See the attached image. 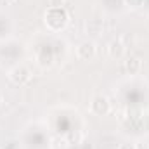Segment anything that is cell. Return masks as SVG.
Listing matches in <instances>:
<instances>
[{
    "instance_id": "cell-1",
    "label": "cell",
    "mask_w": 149,
    "mask_h": 149,
    "mask_svg": "<svg viewBox=\"0 0 149 149\" xmlns=\"http://www.w3.org/2000/svg\"><path fill=\"white\" fill-rule=\"evenodd\" d=\"M68 21V14L63 7H50L45 12V23L52 28V30H61Z\"/></svg>"
},
{
    "instance_id": "cell-2",
    "label": "cell",
    "mask_w": 149,
    "mask_h": 149,
    "mask_svg": "<svg viewBox=\"0 0 149 149\" xmlns=\"http://www.w3.org/2000/svg\"><path fill=\"white\" fill-rule=\"evenodd\" d=\"M90 111L97 116H104L111 111V104L108 101V97L104 95H94L90 101Z\"/></svg>"
},
{
    "instance_id": "cell-3",
    "label": "cell",
    "mask_w": 149,
    "mask_h": 149,
    "mask_svg": "<svg viewBox=\"0 0 149 149\" xmlns=\"http://www.w3.org/2000/svg\"><path fill=\"white\" fill-rule=\"evenodd\" d=\"M9 78H10V81L16 83V85H24V83H28V81L31 80V73H30V70H28L26 66H16V68L10 70Z\"/></svg>"
},
{
    "instance_id": "cell-4",
    "label": "cell",
    "mask_w": 149,
    "mask_h": 149,
    "mask_svg": "<svg viewBox=\"0 0 149 149\" xmlns=\"http://www.w3.org/2000/svg\"><path fill=\"white\" fill-rule=\"evenodd\" d=\"M76 56L81 59V61H90L95 57V43L94 42H81L78 47H76Z\"/></svg>"
},
{
    "instance_id": "cell-5",
    "label": "cell",
    "mask_w": 149,
    "mask_h": 149,
    "mask_svg": "<svg viewBox=\"0 0 149 149\" xmlns=\"http://www.w3.org/2000/svg\"><path fill=\"white\" fill-rule=\"evenodd\" d=\"M125 50H127V45L123 43L121 38L113 40V42H109V45H108V52H109V56L114 57V59L123 57V56H125Z\"/></svg>"
},
{
    "instance_id": "cell-6",
    "label": "cell",
    "mask_w": 149,
    "mask_h": 149,
    "mask_svg": "<svg viewBox=\"0 0 149 149\" xmlns=\"http://www.w3.org/2000/svg\"><path fill=\"white\" fill-rule=\"evenodd\" d=\"M141 68H142V63L139 57H128L125 61V70L128 74H137L141 71Z\"/></svg>"
},
{
    "instance_id": "cell-7",
    "label": "cell",
    "mask_w": 149,
    "mask_h": 149,
    "mask_svg": "<svg viewBox=\"0 0 149 149\" xmlns=\"http://www.w3.org/2000/svg\"><path fill=\"white\" fill-rule=\"evenodd\" d=\"M85 31L90 35H99L102 31V21L101 19H87L85 21Z\"/></svg>"
},
{
    "instance_id": "cell-8",
    "label": "cell",
    "mask_w": 149,
    "mask_h": 149,
    "mask_svg": "<svg viewBox=\"0 0 149 149\" xmlns=\"http://www.w3.org/2000/svg\"><path fill=\"white\" fill-rule=\"evenodd\" d=\"M118 149H135V144H130V142H125V144H120Z\"/></svg>"
},
{
    "instance_id": "cell-9",
    "label": "cell",
    "mask_w": 149,
    "mask_h": 149,
    "mask_svg": "<svg viewBox=\"0 0 149 149\" xmlns=\"http://www.w3.org/2000/svg\"><path fill=\"white\" fill-rule=\"evenodd\" d=\"M50 2V7H61L64 0H49Z\"/></svg>"
},
{
    "instance_id": "cell-10",
    "label": "cell",
    "mask_w": 149,
    "mask_h": 149,
    "mask_svg": "<svg viewBox=\"0 0 149 149\" xmlns=\"http://www.w3.org/2000/svg\"><path fill=\"white\" fill-rule=\"evenodd\" d=\"M127 2H128L132 7H139V5L142 3V0H127Z\"/></svg>"
},
{
    "instance_id": "cell-11",
    "label": "cell",
    "mask_w": 149,
    "mask_h": 149,
    "mask_svg": "<svg viewBox=\"0 0 149 149\" xmlns=\"http://www.w3.org/2000/svg\"><path fill=\"white\" fill-rule=\"evenodd\" d=\"M12 0H0V7H5V5H9Z\"/></svg>"
},
{
    "instance_id": "cell-12",
    "label": "cell",
    "mask_w": 149,
    "mask_h": 149,
    "mask_svg": "<svg viewBox=\"0 0 149 149\" xmlns=\"http://www.w3.org/2000/svg\"><path fill=\"white\" fill-rule=\"evenodd\" d=\"M3 102V95H2V92H0V104Z\"/></svg>"
},
{
    "instance_id": "cell-13",
    "label": "cell",
    "mask_w": 149,
    "mask_h": 149,
    "mask_svg": "<svg viewBox=\"0 0 149 149\" xmlns=\"http://www.w3.org/2000/svg\"><path fill=\"white\" fill-rule=\"evenodd\" d=\"M81 149H92V148H90V146H87V144H85V146H83V148H81Z\"/></svg>"
}]
</instances>
